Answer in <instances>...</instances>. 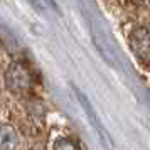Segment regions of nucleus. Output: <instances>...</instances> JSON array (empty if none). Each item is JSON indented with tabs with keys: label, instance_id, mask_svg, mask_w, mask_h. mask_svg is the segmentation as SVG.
<instances>
[{
	"label": "nucleus",
	"instance_id": "obj_3",
	"mask_svg": "<svg viewBox=\"0 0 150 150\" xmlns=\"http://www.w3.org/2000/svg\"><path fill=\"white\" fill-rule=\"evenodd\" d=\"M74 91H76V96H78V101L81 103V106H83V110H84V113H86V116L89 118V123L93 125V128L96 130V133L100 135V138H101V142L108 147V149H111L113 147V142L110 140V137L106 135V130L103 128V125H101V122H100V118L96 116V113H95V110H93V106H91V103L88 101V98L83 95L79 89H76L74 88Z\"/></svg>",
	"mask_w": 150,
	"mask_h": 150
},
{
	"label": "nucleus",
	"instance_id": "obj_1",
	"mask_svg": "<svg viewBox=\"0 0 150 150\" xmlns=\"http://www.w3.org/2000/svg\"><path fill=\"white\" fill-rule=\"evenodd\" d=\"M7 86L14 93H27L32 88V74L24 64L12 62L7 69Z\"/></svg>",
	"mask_w": 150,
	"mask_h": 150
},
{
	"label": "nucleus",
	"instance_id": "obj_2",
	"mask_svg": "<svg viewBox=\"0 0 150 150\" xmlns=\"http://www.w3.org/2000/svg\"><path fill=\"white\" fill-rule=\"evenodd\" d=\"M130 47L133 51V54L143 64H149L150 39H149V30H147V27H138L130 34Z\"/></svg>",
	"mask_w": 150,
	"mask_h": 150
},
{
	"label": "nucleus",
	"instance_id": "obj_5",
	"mask_svg": "<svg viewBox=\"0 0 150 150\" xmlns=\"http://www.w3.org/2000/svg\"><path fill=\"white\" fill-rule=\"evenodd\" d=\"M54 150H79V147L71 138H59L54 145Z\"/></svg>",
	"mask_w": 150,
	"mask_h": 150
},
{
	"label": "nucleus",
	"instance_id": "obj_6",
	"mask_svg": "<svg viewBox=\"0 0 150 150\" xmlns=\"http://www.w3.org/2000/svg\"><path fill=\"white\" fill-rule=\"evenodd\" d=\"M29 2H32L34 5H37V7H44L46 8V2H44V0H29Z\"/></svg>",
	"mask_w": 150,
	"mask_h": 150
},
{
	"label": "nucleus",
	"instance_id": "obj_4",
	"mask_svg": "<svg viewBox=\"0 0 150 150\" xmlns=\"http://www.w3.org/2000/svg\"><path fill=\"white\" fill-rule=\"evenodd\" d=\"M17 143H19V138L12 127L8 125L0 127V150H15Z\"/></svg>",
	"mask_w": 150,
	"mask_h": 150
}]
</instances>
